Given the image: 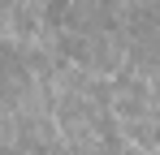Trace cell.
<instances>
[{
	"label": "cell",
	"mask_w": 160,
	"mask_h": 155,
	"mask_svg": "<svg viewBox=\"0 0 160 155\" xmlns=\"http://www.w3.org/2000/svg\"><path fill=\"white\" fill-rule=\"evenodd\" d=\"M18 78H22V60H18V52L0 43V82H18Z\"/></svg>",
	"instance_id": "1"
}]
</instances>
